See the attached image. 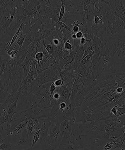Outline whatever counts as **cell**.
<instances>
[{
  "label": "cell",
  "mask_w": 125,
  "mask_h": 150,
  "mask_svg": "<svg viewBox=\"0 0 125 150\" xmlns=\"http://www.w3.org/2000/svg\"><path fill=\"white\" fill-rule=\"evenodd\" d=\"M105 23L107 29L112 34L125 31L123 25L124 22L117 16L110 14L102 20Z\"/></svg>",
  "instance_id": "6da1fadb"
},
{
  "label": "cell",
  "mask_w": 125,
  "mask_h": 150,
  "mask_svg": "<svg viewBox=\"0 0 125 150\" xmlns=\"http://www.w3.org/2000/svg\"><path fill=\"white\" fill-rule=\"evenodd\" d=\"M40 83L42 85L49 82H54L57 79H61L60 73L56 69L52 67L44 70L38 75Z\"/></svg>",
  "instance_id": "7a4b0ae2"
},
{
  "label": "cell",
  "mask_w": 125,
  "mask_h": 150,
  "mask_svg": "<svg viewBox=\"0 0 125 150\" xmlns=\"http://www.w3.org/2000/svg\"><path fill=\"white\" fill-rule=\"evenodd\" d=\"M13 134L12 131L6 130L4 127L0 136V150H12L15 148V145L10 143Z\"/></svg>",
  "instance_id": "3957f363"
},
{
  "label": "cell",
  "mask_w": 125,
  "mask_h": 150,
  "mask_svg": "<svg viewBox=\"0 0 125 150\" xmlns=\"http://www.w3.org/2000/svg\"><path fill=\"white\" fill-rule=\"evenodd\" d=\"M110 6L114 10L115 15L125 23V8L121 0H109Z\"/></svg>",
  "instance_id": "277c9868"
},
{
  "label": "cell",
  "mask_w": 125,
  "mask_h": 150,
  "mask_svg": "<svg viewBox=\"0 0 125 150\" xmlns=\"http://www.w3.org/2000/svg\"><path fill=\"white\" fill-rule=\"evenodd\" d=\"M92 42L93 50L99 53L100 57L103 55L106 51L107 48L100 39L94 35Z\"/></svg>",
  "instance_id": "5b68a950"
},
{
  "label": "cell",
  "mask_w": 125,
  "mask_h": 150,
  "mask_svg": "<svg viewBox=\"0 0 125 150\" xmlns=\"http://www.w3.org/2000/svg\"><path fill=\"white\" fill-rule=\"evenodd\" d=\"M32 140L29 138L28 134V133L27 127H25L24 130L22 132L20 139L17 142V144L15 145V148L20 147L24 145H28L32 147Z\"/></svg>",
  "instance_id": "8992f818"
},
{
  "label": "cell",
  "mask_w": 125,
  "mask_h": 150,
  "mask_svg": "<svg viewBox=\"0 0 125 150\" xmlns=\"http://www.w3.org/2000/svg\"><path fill=\"white\" fill-rule=\"evenodd\" d=\"M18 100L14 101V102L12 103L8 106L7 111V114L8 115V121L7 123L6 127V129L7 130L11 131V121L13 116H14L15 113L17 112V108Z\"/></svg>",
  "instance_id": "52a82bcc"
},
{
  "label": "cell",
  "mask_w": 125,
  "mask_h": 150,
  "mask_svg": "<svg viewBox=\"0 0 125 150\" xmlns=\"http://www.w3.org/2000/svg\"><path fill=\"white\" fill-rule=\"evenodd\" d=\"M84 1H65V6H68L81 12L84 11Z\"/></svg>",
  "instance_id": "ba28073f"
},
{
  "label": "cell",
  "mask_w": 125,
  "mask_h": 150,
  "mask_svg": "<svg viewBox=\"0 0 125 150\" xmlns=\"http://www.w3.org/2000/svg\"><path fill=\"white\" fill-rule=\"evenodd\" d=\"M55 92L58 93L61 98L64 101H66L69 98L70 91L67 84L61 86L57 87Z\"/></svg>",
  "instance_id": "9c48e42d"
},
{
  "label": "cell",
  "mask_w": 125,
  "mask_h": 150,
  "mask_svg": "<svg viewBox=\"0 0 125 150\" xmlns=\"http://www.w3.org/2000/svg\"><path fill=\"white\" fill-rule=\"evenodd\" d=\"M34 36L30 31L26 35L24 43L23 46L20 49V50L28 52V51L30 45H32L34 41Z\"/></svg>",
  "instance_id": "30bf717a"
},
{
  "label": "cell",
  "mask_w": 125,
  "mask_h": 150,
  "mask_svg": "<svg viewBox=\"0 0 125 150\" xmlns=\"http://www.w3.org/2000/svg\"><path fill=\"white\" fill-rule=\"evenodd\" d=\"M28 52L20 50L19 52L16 54L15 59L18 65L21 66V64L25 59Z\"/></svg>",
  "instance_id": "8fae6325"
},
{
  "label": "cell",
  "mask_w": 125,
  "mask_h": 150,
  "mask_svg": "<svg viewBox=\"0 0 125 150\" xmlns=\"http://www.w3.org/2000/svg\"><path fill=\"white\" fill-rule=\"evenodd\" d=\"M85 51L84 50L83 45H80L77 50V52L76 54L74 59V62L75 64L80 63L83 59Z\"/></svg>",
  "instance_id": "7c38bea8"
},
{
  "label": "cell",
  "mask_w": 125,
  "mask_h": 150,
  "mask_svg": "<svg viewBox=\"0 0 125 150\" xmlns=\"http://www.w3.org/2000/svg\"><path fill=\"white\" fill-rule=\"evenodd\" d=\"M29 121V120H28ZM28 120H25V121H23L22 122L19 123L16 126L15 128L13 130V134H14L15 136H17L19 134L21 133L22 132L27 126Z\"/></svg>",
  "instance_id": "4fadbf2b"
},
{
  "label": "cell",
  "mask_w": 125,
  "mask_h": 150,
  "mask_svg": "<svg viewBox=\"0 0 125 150\" xmlns=\"http://www.w3.org/2000/svg\"><path fill=\"white\" fill-rule=\"evenodd\" d=\"M92 40H87L86 43L83 45L84 50L85 51L83 59L91 51L93 50Z\"/></svg>",
  "instance_id": "5bb4252c"
},
{
  "label": "cell",
  "mask_w": 125,
  "mask_h": 150,
  "mask_svg": "<svg viewBox=\"0 0 125 150\" xmlns=\"http://www.w3.org/2000/svg\"><path fill=\"white\" fill-rule=\"evenodd\" d=\"M69 125L68 120V119L61 123L60 126V137L62 139L63 136L65 133L66 129H67Z\"/></svg>",
  "instance_id": "9a60e30c"
},
{
  "label": "cell",
  "mask_w": 125,
  "mask_h": 150,
  "mask_svg": "<svg viewBox=\"0 0 125 150\" xmlns=\"http://www.w3.org/2000/svg\"><path fill=\"white\" fill-rule=\"evenodd\" d=\"M41 133H42L41 129H38L34 133L31 147L34 146L39 142V139H40Z\"/></svg>",
  "instance_id": "2e32d148"
},
{
  "label": "cell",
  "mask_w": 125,
  "mask_h": 150,
  "mask_svg": "<svg viewBox=\"0 0 125 150\" xmlns=\"http://www.w3.org/2000/svg\"><path fill=\"white\" fill-rule=\"evenodd\" d=\"M9 59V57H7L4 59H0V79L5 70L7 62Z\"/></svg>",
  "instance_id": "e0dca14e"
},
{
  "label": "cell",
  "mask_w": 125,
  "mask_h": 150,
  "mask_svg": "<svg viewBox=\"0 0 125 150\" xmlns=\"http://www.w3.org/2000/svg\"><path fill=\"white\" fill-rule=\"evenodd\" d=\"M119 147L115 142L112 141H109L106 143L105 146L103 147L102 150H114Z\"/></svg>",
  "instance_id": "ac0fdd59"
},
{
  "label": "cell",
  "mask_w": 125,
  "mask_h": 150,
  "mask_svg": "<svg viewBox=\"0 0 125 150\" xmlns=\"http://www.w3.org/2000/svg\"><path fill=\"white\" fill-rule=\"evenodd\" d=\"M61 30H62L63 35V41L64 42H66L67 40H73L71 38L72 35L73 33V32H70V31L62 28H61Z\"/></svg>",
  "instance_id": "d6986e66"
},
{
  "label": "cell",
  "mask_w": 125,
  "mask_h": 150,
  "mask_svg": "<svg viewBox=\"0 0 125 150\" xmlns=\"http://www.w3.org/2000/svg\"><path fill=\"white\" fill-rule=\"evenodd\" d=\"M95 51L93 50L91 51L86 57H84L80 62L81 65H85L90 62L91 61L92 57L95 53Z\"/></svg>",
  "instance_id": "ffe728a7"
},
{
  "label": "cell",
  "mask_w": 125,
  "mask_h": 150,
  "mask_svg": "<svg viewBox=\"0 0 125 150\" xmlns=\"http://www.w3.org/2000/svg\"><path fill=\"white\" fill-rule=\"evenodd\" d=\"M21 35H20V37L18 39L16 40V45H18L19 46L18 50H20L22 48V46H23V43H24L25 39L26 37V35L27 34H24L23 33V31L21 30Z\"/></svg>",
  "instance_id": "44dd1931"
},
{
  "label": "cell",
  "mask_w": 125,
  "mask_h": 150,
  "mask_svg": "<svg viewBox=\"0 0 125 150\" xmlns=\"http://www.w3.org/2000/svg\"><path fill=\"white\" fill-rule=\"evenodd\" d=\"M61 4H62V6H61L60 11L59 17L58 20L59 23L62 20L64 15L65 12V1L61 0Z\"/></svg>",
  "instance_id": "7402d4cb"
},
{
  "label": "cell",
  "mask_w": 125,
  "mask_h": 150,
  "mask_svg": "<svg viewBox=\"0 0 125 150\" xmlns=\"http://www.w3.org/2000/svg\"><path fill=\"white\" fill-rule=\"evenodd\" d=\"M21 28L22 25L21 24L20 25V27L18 28V29L17 31L16 32L14 36L12 38L11 40V42H10V46L9 47V48L11 47L13 43H14L15 42H16L18 36V35H19V33H20V32H21Z\"/></svg>",
  "instance_id": "603a6c76"
},
{
  "label": "cell",
  "mask_w": 125,
  "mask_h": 150,
  "mask_svg": "<svg viewBox=\"0 0 125 150\" xmlns=\"http://www.w3.org/2000/svg\"><path fill=\"white\" fill-rule=\"evenodd\" d=\"M43 53L44 56L43 58H42V61H41L40 62H46L47 61H48L51 58L52 56L48 54V53L46 50H45V48H44Z\"/></svg>",
  "instance_id": "cb8c5ba5"
},
{
  "label": "cell",
  "mask_w": 125,
  "mask_h": 150,
  "mask_svg": "<svg viewBox=\"0 0 125 150\" xmlns=\"http://www.w3.org/2000/svg\"><path fill=\"white\" fill-rule=\"evenodd\" d=\"M43 56V52H40L37 53L36 55H35V59L37 61V65H39L41 62L42 61Z\"/></svg>",
  "instance_id": "d4e9b609"
},
{
  "label": "cell",
  "mask_w": 125,
  "mask_h": 150,
  "mask_svg": "<svg viewBox=\"0 0 125 150\" xmlns=\"http://www.w3.org/2000/svg\"><path fill=\"white\" fill-rule=\"evenodd\" d=\"M44 47L45 50L47 51L48 54L52 56L53 54V48L52 45L50 44L49 45H47L46 44H44Z\"/></svg>",
  "instance_id": "484cf974"
},
{
  "label": "cell",
  "mask_w": 125,
  "mask_h": 150,
  "mask_svg": "<svg viewBox=\"0 0 125 150\" xmlns=\"http://www.w3.org/2000/svg\"><path fill=\"white\" fill-rule=\"evenodd\" d=\"M54 84L57 87H60L63 86V85L65 84V83L62 79H57V80L54 81L53 82Z\"/></svg>",
  "instance_id": "4316f807"
},
{
  "label": "cell",
  "mask_w": 125,
  "mask_h": 150,
  "mask_svg": "<svg viewBox=\"0 0 125 150\" xmlns=\"http://www.w3.org/2000/svg\"><path fill=\"white\" fill-rule=\"evenodd\" d=\"M63 48L65 50H67L71 51L73 50V45H72L71 44L69 43V42H64V47H63Z\"/></svg>",
  "instance_id": "83f0119b"
},
{
  "label": "cell",
  "mask_w": 125,
  "mask_h": 150,
  "mask_svg": "<svg viewBox=\"0 0 125 150\" xmlns=\"http://www.w3.org/2000/svg\"><path fill=\"white\" fill-rule=\"evenodd\" d=\"M70 51L67 50L63 48V58L64 60L67 59L70 55Z\"/></svg>",
  "instance_id": "f1b7e54d"
},
{
  "label": "cell",
  "mask_w": 125,
  "mask_h": 150,
  "mask_svg": "<svg viewBox=\"0 0 125 150\" xmlns=\"http://www.w3.org/2000/svg\"><path fill=\"white\" fill-rule=\"evenodd\" d=\"M56 88L57 87L56 86V85L54 84V82H53L49 88V92L51 94V96H52L54 93V92H55Z\"/></svg>",
  "instance_id": "f546056e"
},
{
  "label": "cell",
  "mask_w": 125,
  "mask_h": 150,
  "mask_svg": "<svg viewBox=\"0 0 125 150\" xmlns=\"http://www.w3.org/2000/svg\"><path fill=\"white\" fill-rule=\"evenodd\" d=\"M102 21V20L100 18L97 16L95 15L94 18L93 23L95 25H97L100 24L101 23Z\"/></svg>",
  "instance_id": "4dcf8cb0"
},
{
  "label": "cell",
  "mask_w": 125,
  "mask_h": 150,
  "mask_svg": "<svg viewBox=\"0 0 125 150\" xmlns=\"http://www.w3.org/2000/svg\"><path fill=\"white\" fill-rule=\"evenodd\" d=\"M125 114V109L122 107H119L117 110V117Z\"/></svg>",
  "instance_id": "1f68e13d"
},
{
  "label": "cell",
  "mask_w": 125,
  "mask_h": 150,
  "mask_svg": "<svg viewBox=\"0 0 125 150\" xmlns=\"http://www.w3.org/2000/svg\"><path fill=\"white\" fill-rule=\"evenodd\" d=\"M59 24L61 28L67 29V30L70 31V32H72L71 29L65 23H63L62 22L60 21L59 23Z\"/></svg>",
  "instance_id": "d6a6232c"
},
{
  "label": "cell",
  "mask_w": 125,
  "mask_h": 150,
  "mask_svg": "<svg viewBox=\"0 0 125 150\" xmlns=\"http://www.w3.org/2000/svg\"><path fill=\"white\" fill-rule=\"evenodd\" d=\"M90 0H85L84 1V11L87 9L88 7L90 6L91 4Z\"/></svg>",
  "instance_id": "836d02e7"
},
{
  "label": "cell",
  "mask_w": 125,
  "mask_h": 150,
  "mask_svg": "<svg viewBox=\"0 0 125 150\" xmlns=\"http://www.w3.org/2000/svg\"><path fill=\"white\" fill-rule=\"evenodd\" d=\"M117 106L115 105L110 110L111 115H114L117 116Z\"/></svg>",
  "instance_id": "e575fe53"
},
{
  "label": "cell",
  "mask_w": 125,
  "mask_h": 150,
  "mask_svg": "<svg viewBox=\"0 0 125 150\" xmlns=\"http://www.w3.org/2000/svg\"><path fill=\"white\" fill-rule=\"evenodd\" d=\"M72 31L73 33H76L77 32L80 31V29L78 26H73L72 28Z\"/></svg>",
  "instance_id": "d590c367"
},
{
  "label": "cell",
  "mask_w": 125,
  "mask_h": 150,
  "mask_svg": "<svg viewBox=\"0 0 125 150\" xmlns=\"http://www.w3.org/2000/svg\"><path fill=\"white\" fill-rule=\"evenodd\" d=\"M76 38L77 39H80L81 38L83 37V34L82 32L79 31L76 33Z\"/></svg>",
  "instance_id": "8d00e7d4"
},
{
  "label": "cell",
  "mask_w": 125,
  "mask_h": 150,
  "mask_svg": "<svg viewBox=\"0 0 125 150\" xmlns=\"http://www.w3.org/2000/svg\"><path fill=\"white\" fill-rule=\"evenodd\" d=\"M87 39L86 38L83 36V37L80 39V44L81 45H83L86 43Z\"/></svg>",
  "instance_id": "74e56055"
},
{
  "label": "cell",
  "mask_w": 125,
  "mask_h": 150,
  "mask_svg": "<svg viewBox=\"0 0 125 150\" xmlns=\"http://www.w3.org/2000/svg\"><path fill=\"white\" fill-rule=\"evenodd\" d=\"M123 88L121 87H119L117 88V90H116V92L118 93H120L123 92Z\"/></svg>",
  "instance_id": "f35d334b"
},
{
  "label": "cell",
  "mask_w": 125,
  "mask_h": 150,
  "mask_svg": "<svg viewBox=\"0 0 125 150\" xmlns=\"http://www.w3.org/2000/svg\"><path fill=\"white\" fill-rule=\"evenodd\" d=\"M71 38L72 39H73V40H74L76 39H77V38H76V34L73 33V35H72Z\"/></svg>",
  "instance_id": "ab89813d"
},
{
  "label": "cell",
  "mask_w": 125,
  "mask_h": 150,
  "mask_svg": "<svg viewBox=\"0 0 125 150\" xmlns=\"http://www.w3.org/2000/svg\"><path fill=\"white\" fill-rule=\"evenodd\" d=\"M114 150H125L124 148H123L122 147L120 146L119 147L116 148V149H114Z\"/></svg>",
  "instance_id": "60d3db41"
},
{
  "label": "cell",
  "mask_w": 125,
  "mask_h": 150,
  "mask_svg": "<svg viewBox=\"0 0 125 150\" xmlns=\"http://www.w3.org/2000/svg\"><path fill=\"white\" fill-rule=\"evenodd\" d=\"M121 146L123 148H124V149L125 150V140L124 141V143H123V145H122Z\"/></svg>",
  "instance_id": "b9f144b4"
},
{
  "label": "cell",
  "mask_w": 125,
  "mask_h": 150,
  "mask_svg": "<svg viewBox=\"0 0 125 150\" xmlns=\"http://www.w3.org/2000/svg\"><path fill=\"white\" fill-rule=\"evenodd\" d=\"M31 147L30 148H28V149H23V150H30L31 149Z\"/></svg>",
  "instance_id": "7bdbcfd3"
},
{
  "label": "cell",
  "mask_w": 125,
  "mask_h": 150,
  "mask_svg": "<svg viewBox=\"0 0 125 150\" xmlns=\"http://www.w3.org/2000/svg\"><path fill=\"white\" fill-rule=\"evenodd\" d=\"M0 59H1V58H0Z\"/></svg>",
  "instance_id": "ee69618b"
}]
</instances>
